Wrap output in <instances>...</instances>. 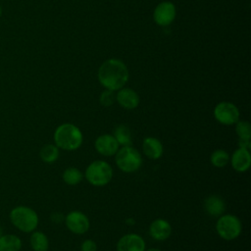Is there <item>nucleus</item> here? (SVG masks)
Here are the masks:
<instances>
[{
	"instance_id": "nucleus-27",
	"label": "nucleus",
	"mask_w": 251,
	"mask_h": 251,
	"mask_svg": "<svg viewBox=\"0 0 251 251\" xmlns=\"http://www.w3.org/2000/svg\"><path fill=\"white\" fill-rule=\"evenodd\" d=\"M145 251H162V250H160L158 248H149V249H147Z\"/></svg>"
},
{
	"instance_id": "nucleus-22",
	"label": "nucleus",
	"mask_w": 251,
	"mask_h": 251,
	"mask_svg": "<svg viewBox=\"0 0 251 251\" xmlns=\"http://www.w3.org/2000/svg\"><path fill=\"white\" fill-rule=\"evenodd\" d=\"M210 162L216 168H224L229 162V155L224 149H217L211 154Z\"/></svg>"
},
{
	"instance_id": "nucleus-10",
	"label": "nucleus",
	"mask_w": 251,
	"mask_h": 251,
	"mask_svg": "<svg viewBox=\"0 0 251 251\" xmlns=\"http://www.w3.org/2000/svg\"><path fill=\"white\" fill-rule=\"evenodd\" d=\"M144 239L136 233L123 235L117 242V251H145Z\"/></svg>"
},
{
	"instance_id": "nucleus-12",
	"label": "nucleus",
	"mask_w": 251,
	"mask_h": 251,
	"mask_svg": "<svg viewBox=\"0 0 251 251\" xmlns=\"http://www.w3.org/2000/svg\"><path fill=\"white\" fill-rule=\"evenodd\" d=\"M172 226L165 219H156L149 226L150 236L157 241H164L172 234Z\"/></svg>"
},
{
	"instance_id": "nucleus-20",
	"label": "nucleus",
	"mask_w": 251,
	"mask_h": 251,
	"mask_svg": "<svg viewBox=\"0 0 251 251\" xmlns=\"http://www.w3.org/2000/svg\"><path fill=\"white\" fill-rule=\"evenodd\" d=\"M39 156L44 163H55L59 158V148L55 144H45L41 147Z\"/></svg>"
},
{
	"instance_id": "nucleus-26",
	"label": "nucleus",
	"mask_w": 251,
	"mask_h": 251,
	"mask_svg": "<svg viewBox=\"0 0 251 251\" xmlns=\"http://www.w3.org/2000/svg\"><path fill=\"white\" fill-rule=\"evenodd\" d=\"M238 145H239V148H243V149H246V150H249V151H250V147H251V142H250V140L239 139Z\"/></svg>"
},
{
	"instance_id": "nucleus-6",
	"label": "nucleus",
	"mask_w": 251,
	"mask_h": 251,
	"mask_svg": "<svg viewBox=\"0 0 251 251\" xmlns=\"http://www.w3.org/2000/svg\"><path fill=\"white\" fill-rule=\"evenodd\" d=\"M241 230V222L235 215L223 214L219 217L216 224V231L221 238L227 241L236 239L240 235Z\"/></svg>"
},
{
	"instance_id": "nucleus-7",
	"label": "nucleus",
	"mask_w": 251,
	"mask_h": 251,
	"mask_svg": "<svg viewBox=\"0 0 251 251\" xmlns=\"http://www.w3.org/2000/svg\"><path fill=\"white\" fill-rule=\"evenodd\" d=\"M214 117L222 125L232 126L239 121V110L233 103L220 102L214 109Z\"/></svg>"
},
{
	"instance_id": "nucleus-11",
	"label": "nucleus",
	"mask_w": 251,
	"mask_h": 251,
	"mask_svg": "<svg viewBox=\"0 0 251 251\" xmlns=\"http://www.w3.org/2000/svg\"><path fill=\"white\" fill-rule=\"evenodd\" d=\"M176 17V7L171 2H162L154 10L153 18L159 25H169Z\"/></svg>"
},
{
	"instance_id": "nucleus-13",
	"label": "nucleus",
	"mask_w": 251,
	"mask_h": 251,
	"mask_svg": "<svg viewBox=\"0 0 251 251\" xmlns=\"http://www.w3.org/2000/svg\"><path fill=\"white\" fill-rule=\"evenodd\" d=\"M229 161L234 171L238 173H244L249 170L251 165L250 151L243 148H237L233 151Z\"/></svg>"
},
{
	"instance_id": "nucleus-18",
	"label": "nucleus",
	"mask_w": 251,
	"mask_h": 251,
	"mask_svg": "<svg viewBox=\"0 0 251 251\" xmlns=\"http://www.w3.org/2000/svg\"><path fill=\"white\" fill-rule=\"evenodd\" d=\"M29 242L33 251H47L49 249V239L42 231L33 230Z\"/></svg>"
},
{
	"instance_id": "nucleus-14",
	"label": "nucleus",
	"mask_w": 251,
	"mask_h": 251,
	"mask_svg": "<svg viewBox=\"0 0 251 251\" xmlns=\"http://www.w3.org/2000/svg\"><path fill=\"white\" fill-rule=\"evenodd\" d=\"M116 100L118 101L120 106L127 110L135 109L140 101L138 94L133 89L124 87L119 89L116 95Z\"/></svg>"
},
{
	"instance_id": "nucleus-23",
	"label": "nucleus",
	"mask_w": 251,
	"mask_h": 251,
	"mask_svg": "<svg viewBox=\"0 0 251 251\" xmlns=\"http://www.w3.org/2000/svg\"><path fill=\"white\" fill-rule=\"evenodd\" d=\"M235 132L239 139H251V126L246 121H237L235 124Z\"/></svg>"
},
{
	"instance_id": "nucleus-5",
	"label": "nucleus",
	"mask_w": 251,
	"mask_h": 251,
	"mask_svg": "<svg viewBox=\"0 0 251 251\" xmlns=\"http://www.w3.org/2000/svg\"><path fill=\"white\" fill-rule=\"evenodd\" d=\"M117 167L124 173H134L142 165V157L137 149L130 146H122L115 154Z\"/></svg>"
},
{
	"instance_id": "nucleus-29",
	"label": "nucleus",
	"mask_w": 251,
	"mask_h": 251,
	"mask_svg": "<svg viewBox=\"0 0 251 251\" xmlns=\"http://www.w3.org/2000/svg\"><path fill=\"white\" fill-rule=\"evenodd\" d=\"M2 235V229H1V227H0V236Z\"/></svg>"
},
{
	"instance_id": "nucleus-25",
	"label": "nucleus",
	"mask_w": 251,
	"mask_h": 251,
	"mask_svg": "<svg viewBox=\"0 0 251 251\" xmlns=\"http://www.w3.org/2000/svg\"><path fill=\"white\" fill-rule=\"evenodd\" d=\"M80 251H97V244L92 239H85L80 245Z\"/></svg>"
},
{
	"instance_id": "nucleus-3",
	"label": "nucleus",
	"mask_w": 251,
	"mask_h": 251,
	"mask_svg": "<svg viewBox=\"0 0 251 251\" xmlns=\"http://www.w3.org/2000/svg\"><path fill=\"white\" fill-rule=\"evenodd\" d=\"M12 224L23 232H32L38 226L37 213L27 206H17L10 212Z\"/></svg>"
},
{
	"instance_id": "nucleus-8",
	"label": "nucleus",
	"mask_w": 251,
	"mask_h": 251,
	"mask_svg": "<svg viewBox=\"0 0 251 251\" xmlns=\"http://www.w3.org/2000/svg\"><path fill=\"white\" fill-rule=\"evenodd\" d=\"M68 229L75 234L85 233L90 226L88 217L80 211H72L65 217Z\"/></svg>"
},
{
	"instance_id": "nucleus-28",
	"label": "nucleus",
	"mask_w": 251,
	"mask_h": 251,
	"mask_svg": "<svg viewBox=\"0 0 251 251\" xmlns=\"http://www.w3.org/2000/svg\"><path fill=\"white\" fill-rule=\"evenodd\" d=\"M2 13H3V10H2V7L0 6V17L2 16Z\"/></svg>"
},
{
	"instance_id": "nucleus-24",
	"label": "nucleus",
	"mask_w": 251,
	"mask_h": 251,
	"mask_svg": "<svg viewBox=\"0 0 251 251\" xmlns=\"http://www.w3.org/2000/svg\"><path fill=\"white\" fill-rule=\"evenodd\" d=\"M116 101V95L114 93L113 90H109L106 89L104 90L99 97V102L102 106L104 107H110L114 104V102Z\"/></svg>"
},
{
	"instance_id": "nucleus-1",
	"label": "nucleus",
	"mask_w": 251,
	"mask_h": 251,
	"mask_svg": "<svg viewBox=\"0 0 251 251\" xmlns=\"http://www.w3.org/2000/svg\"><path fill=\"white\" fill-rule=\"evenodd\" d=\"M128 78L126 66L118 59L105 61L98 70V79L100 83L109 90H119L124 87Z\"/></svg>"
},
{
	"instance_id": "nucleus-9",
	"label": "nucleus",
	"mask_w": 251,
	"mask_h": 251,
	"mask_svg": "<svg viewBox=\"0 0 251 251\" xmlns=\"http://www.w3.org/2000/svg\"><path fill=\"white\" fill-rule=\"evenodd\" d=\"M95 150L102 156L111 157L114 156L120 148L119 143L112 134H101L94 141Z\"/></svg>"
},
{
	"instance_id": "nucleus-15",
	"label": "nucleus",
	"mask_w": 251,
	"mask_h": 251,
	"mask_svg": "<svg viewBox=\"0 0 251 251\" xmlns=\"http://www.w3.org/2000/svg\"><path fill=\"white\" fill-rule=\"evenodd\" d=\"M142 151L147 158L151 160H157L162 157L164 147L158 138L147 136L142 141Z\"/></svg>"
},
{
	"instance_id": "nucleus-2",
	"label": "nucleus",
	"mask_w": 251,
	"mask_h": 251,
	"mask_svg": "<svg viewBox=\"0 0 251 251\" xmlns=\"http://www.w3.org/2000/svg\"><path fill=\"white\" fill-rule=\"evenodd\" d=\"M83 141V135L78 126L65 123L60 125L54 131V142L58 148L66 151L78 149Z\"/></svg>"
},
{
	"instance_id": "nucleus-17",
	"label": "nucleus",
	"mask_w": 251,
	"mask_h": 251,
	"mask_svg": "<svg viewBox=\"0 0 251 251\" xmlns=\"http://www.w3.org/2000/svg\"><path fill=\"white\" fill-rule=\"evenodd\" d=\"M22 240L15 234H4L0 236V251H20Z\"/></svg>"
},
{
	"instance_id": "nucleus-21",
	"label": "nucleus",
	"mask_w": 251,
	"mask_h": 251,
	"mask_svg": "<svg viewBox=\"0 0 251 251\" xmlns=\"http://www.w3.org/2000/svg\"><path fill=\"white\" fill-rule=\"evenodd\" d=\"M62 177L68 185H76L82 180L83 175L77 168L69 167L64 171Z\"/></svg>"
},
{
	"instance_id": "nucleus-19",
	"label": "nucleus",
	"mask_w": 251,
	"mask_h": 251,
	"mask_svg": "<svg viewBox=\"0 0 251 251\" xmlns=\"http://www.w3.org/2000/svg\"><path fill=\"white\" fill-rule=\"evenodd\" d=\"M114 137L120 146H130L132 143L130 129L126 125H120L115 128Z\"/></svg>"
},
{
	"instance_id": "nucleus-4",
	"label": "nucleus",
	"mask_w": 251,
	"mask_h": 251,
	"mask_svg": "<svg viewBox=\"0 0 251 251\" xmlns=\"http://www.w3.org/2000/svg\"><path fill=\"white\" fill-rule=\"evenodd\" d=\"M84 177L93 186H105L113 177V169L108 162L96 160L87 166Z\"/></svg>"
},
{
	"instance_id": "nucleus-16",
	"label": "nucleus",
	"mask_w": 251,
	"mask_h": 251,
	"mask_svg": "<svg viewBox=\"0 0 251 251\" xmlns=\"http://www.w3.org/2000/svg\"><path fill=\"white\" fill-rule=\"evenodd\" d=\"M204 208L208 215L212 217H220L226 210V203L219 195H209L204 201Z\"/></svg>"
}]
</instances>
